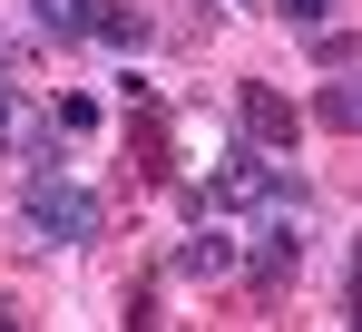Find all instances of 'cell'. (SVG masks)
<instances>
[{
	"label": "cell",
	"mask_w": 362,
	"mask_h": 332,
	"mask_svg": "<svg viewBox=\"0 0 362 332\" xmlns=\"http://www.w3.org/2000/svg\"><path fill=\"white\" fill-rule=\"evenodd\" d=\"M186 225H216V215H255V206H303V176L274 147H245V157H226L206 186H177Z\"/></svg>",
	"instance_id": "cell-1"
},
{
	"label": "cell",
	"mask_w": 362,
	"mask_h": 332,
	"mask_svg": "<svg viewBox=\"0 0 362 332\" xmlns=\"http://www.w3.org/2000/svg\"><path fill=\"white\" fill-rule=\"evenodd\" d=\"M20 215L40 225L49 244H98V235H108V206H98V196H88V186H78L59 157L20 176Z\"/></svg>",
	"instance_id": "cell-2"
},
{
	"label": "cell",
	"mask_w": 362,
	"mask_h": 332,
	"mask_svg": "<svg viewBox=\"0 0 362 332\" xmlns=\"http://www.w3.org/2000/svg\"><path fill=\"white\" fill-rule=\"evenodd\" d=\"M235 117H245V147H274V157L303 137V108L274 88V78H245V88H235Z\"/></svg>",
	"instance_id": "cell-3"
},
{
	"label": "cell",
	"mask_w": 362,
	"mask_h": 332,
	"mask_svg": "<svg viewBox=\"0 0 362 332\" xmlns=\"http://www.w3.org/2000/svg\"><path fill=\"white\" fill-rule=\"evenodd\" d=\"M127 157H137V176H147V186H177V137H167L157 98H137V108H127Z\"/></svg>",
	"instance_id": "cell-4"
},
{
	"label": "cell",
	"mask_w": 362,
	"mask_h": 332,
	"mask_svg": "<svg viewBox=\"0 0 362 332\" xmlns=\"http://www.w3.org/2000/svg\"><path fill=\"white\" fill-rule=\"evenodd\" d=\"M177 274H186V283H226V274H235V244L196 225V235H186V244H177Z\"/></svg>",
	"instance_id": "cell-5"
},
{
	"label": "cell",
	"mask_w": 362,
	"mask_h": 332,
	"mask_svg": "<svg viewBox=\"0 0 362 332\" xmlns=\"http://www.w3.org/2000/svg\"><path fill=\"white\" fill-rule=\"evenodd\" d=\"M303 274V235L294 225H264V235H255V283H294Z\"/></svg>",
	"instance_id": "cell-6"
},
{
	"label": "cell",
	"mask_w": 362,
	"mask_h": 332,
	"mask_svg": "<svg viewBox=\"0 0 362 332\" xmlns=\"http://www.w3.org/2000/svg\"><path fill=\"white\" fill-rule=\"evenodd\" d=\"M88 20H98V0H30V30L40 40H88Z\"/></svg>",
	"instance_id": "cell-7"
},
{
	"label": "cell",
	"mask_w": 362,
	"mask_h": 332,
	"mask_svg": "<svg viewBox=\"0 0 362 332\" xmlns=\"http://www.w3.org/2000/svg\"><path fill=\"white\" fill-rule=\"evenodd\" d=\"M88 40H98V49H147V10H118V0H98Z\"/></svg>",
	"instance_id": "cell-8"
},
{
	"label": "cell",
	"mask_w": 362,
	"mask_h": 332,
	"mask_svg": "<svg viewBox=\"0 0 362 332\" xmlns=\"http://www.w3.org/2000/svg\"><path fill=\"white\" fill-rule=\"evenodd\" d=\"M30 137H40V98L0 78V157H10V147H30Z\"/></svg>",
	"instance_id": "cell-9"
},
{
	"label": "cell",
	"mask_w": 362,
	"mask_h": 332,
	"mask_svg": "<svg viewBox=\"0 0 362 332\" xmlns=\"http://www.w3.org/2000/svg\"><path fill=\"white\" fill-rule=\"evenodd\" d=\"M313 127H333V137H353V127H362V78H333V88L313 98Z\"/></svg>",
	"instance_id": "cell-10"
},
{
	"label": "cell",
	"mask_w": 362,
	"mask_h": 332,
	"mask_svg": "<svg viewBox=\"0 0 362 332\" xmlns=\"http://www.w3.org/2000/svg\"><path fill=\"white\" fill-rule=\"evenodd\" d=\"M313 69H362V30H303Z\"/></svg>",
	"instance_id": "cell-11"
},
{
	"label": "cell",
	"mask_w": 362,
	"mask_h": 332,
	"mask_svg": "<svg viewBox=\"0 0 362 332\" xmlns=\"http://www.w3.org/2000/svg\"><path fill=\"white\" fill-rule=\"evenodd\" d=\"M118 323H127V332H147V323H167V313H157V274H137V283H127V313H118Z\"/></svg>",
	"instance_id": "cell-12"
},
{
	"label": "cell",
	"mask_w": 362,
	"mask_h": 332,
	"mask_svg": "<svg viewBox=\"0 0 362 332\" xmlns=\"http://www.w3.org/2000/svg\"><path fill=\"white\" fill-rule=\"evenodd\" d=\"M49 117H59V137H98V98H59Z\"/></svg>",
	"instance_id": "cell-13"
},
{
	"label": "cell",
	"mask_w": 362,
	"mask_h": 332,
	"mask_svg": "<svg viewBox=\"0 0 362 332\" xmlns=\"http://www.w3.org/2000/svg\"><path fill=\"white\" fill-rule=\"evenodd\" d=\"M323 10H333V0H284V20H294V30H323Z\"/></svg>",
	"instance_id": "cell-14"
},
{
	"label": "cell",
	"mask_w": 362,
	"mask_h": 332,
	"mask_svg": "<svg viewBox=\"0 0 362 332\" xmlns=\"http://www.w3.org/2000/svg\"><path fill=\"white\" fill-rule=\"evenodd\" d=\"M353 323H362V235H353Z\"/></svg>",
	"instance_id": "cell-15"
},
{
	"label": "cell",
	"mask_w": 362,
	"mask_h": 332,
	"mask_svg": "<svg viewBox=\"0 0 362 332\" xmlns=\"http://www.w3.org/2000/svg\"><path fill=\"white\" fill-rule=\"evenodd\" d=\"M235 10H245V0H235Z\"/></svg>",
	"instance_id": "cell-16"
}]
</instances>
